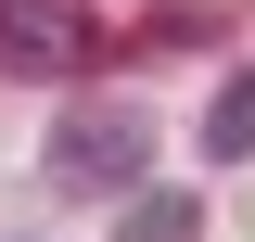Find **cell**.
I'll return each instance as SVG.
<instances>
[{"instance_id":"cell-1","label":"cell","mask_w":255,"mask_h":242,"mask_svg":"<svg viewBox=\"0 0 255 242\" xmlns=\"http://www.w3.org/2000/svg\"><path fill=\"white\" fill-rule=\"evenodd\" d=\"M51 166L77 191H140V166H153V115H128V102H90V115H64Z\"/></svg>"},{"instance_id":"cell-2","label":"cell","mask_w":255,"mask_h":242,"mask_svg":"<svg viewBox=\"0 0 255 242\" xmlns=\"http://www.w3.org/2000/svg\"><path fill=\"white\" fill-rule=\"evenodd\" d=\"M0 64L77 77V64H90V0H0Z\"/></svg>"},{"instance_id":"cell-3","label":"cell","mask_w":255,"mask_h":242,"mask_svg":"<svg viewBox=\"0 0 255 242\" xmlns=\"http://www.w3.org/2000/svg\"><path fill=\"white\" fill-rule=\"evenodd\" d=\"M115 242H204V204H191V191H128Z\"/></svg>"},{"instance_id":"cell-4","label":"cell","mask_w":255,"mask_h":242,"mask_svg":"<svg viewBox=\"0 0 255 242\" xmlns=\"http://www.w3.org/2000/svg\"><path fill=\"white\" fill-rule=\"evenodd\" d=\"M204 153H217V166H243V153H255V64L217 90V115H204Z\"/></svg>"}]
</instances>
